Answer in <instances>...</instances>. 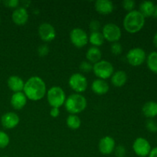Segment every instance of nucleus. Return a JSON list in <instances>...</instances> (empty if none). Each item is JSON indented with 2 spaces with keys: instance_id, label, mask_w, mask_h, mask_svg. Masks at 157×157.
<instances>
[{
  "instance_id": "nucleus-1",
  "label": "nucleus",
  "mask_w": 157,
  "mask_h": 157,
  "mask_svg": "<svg viewBox=\"0 0 157 157\" xmlns=\"http://www.w3.org/2000/svg\"><path fill=\"white\" fill-rule=\"evenodd\" d=\"M23 91L26 98L31 101H39L45 95V83L39 77H32L25 83Z\"/></svg>"
},
{
  "instance_id": "nucleus-2",
  "label": "nucleus",
  "mask_w": 157,
  "mask_h": 157,
  "mask_svg": "<svg viewBox=\"0 0 157 157\" xmlns=\"http://www.w3.org/2000/svg\"><path fill=\"white\" fill-rule=\"evenodd\" d=\"M145 24V17L137 10H133L126 15L124 19V27L130 33L140 32Z\"/></svg>"
},
{
  "instance_id": "nucleus-3",
  "label": "nucleus",
  "mask_w": 157,
  "mask_h": 157,
  "mask_svg": "<svg viewBox=\"0 0 157 157\" xmlns=\"http://www.w3.org/2000/svg\"><path fill=\"white\" fill-rule=\"evenodd\" d=\"M65 108L71 114L81 113L87 107V100L80 94H73L66 99Z\"/></svg>"
},
{
  "instance_id": "nucleus-4",
  "label": "nucleus",
  "mask_w": 157,
  "mask_h": 157,
  "mask_svg": "<svg viewBox=\"0 0 157 157\" xmlns=\"http://www.w3.org/2000/svg\"><path fill=\"white\" fill-rule=\"evenodd\" d=\"M47 100L48 104L52 107L59 108L64 104L66 101V96L64 91L58 86L51 87L47 94Z\"/></svg>"
},
{
  "instance_id": "nucleus-5",
  "label": "nucleus",
  "mask_w": 157,
  "mask_h": 157,
  "mask_svg": "<svg viewBox=\"0 0 157 157\" xmlns=\"http://www.w3.org/2000/svg\"><path fill=\"white\" fill-rule=\"evenodd\" d=\"M93 71L99 79L105 80L113 75V67L111 63L105 60H101L93 66Z\"/></svg>"
},
{
  "instance_id": "nucleus-6",
  "label": "nucleus",
  "mask_w": 157,
  "mask_h": 157,
  "mask_svg": "<svg viewBox=\"0 0 157 157\" xmlns=\"http://www.w3.org/2000/svg\"><path fill=\"white\" fill-rule=\"evenodd\" d=\"M102 34L104 39L113 43L120 40L122 32L117 25L114 23H107L103 28Z\"/></svg>"
},
{
  "instance_id": "nucleus-7",
  "label": "nucleus",
  "mask_w": 157,
  "mask_h": 157,
  "mask_svg": "<svg viewBox=\"0 0 157 157\" xmlns=\"http://www.w3.org/2000/svg\"><path fill=\"white\" fill-rule=\"evenodd\" d=\"M69 85L71 88L78 93L85 91L87 87V78L84 75L79 73H75L72 75L69 78Z\"/></svg>"
},
{
  "instance_id": "nucleus-8",
  "label": "nucleus",
  "mask_w": 157,
  "mask_h": 157,
  "mask_svg": "<svg viewBox=\"0 0 157 157\" xmlns=\"http://www.w3.org/2000/svg\"><path fill=\"white\" fill-rule=\"evenodd\" d=\"M70 39L72 44L77 48H83L88 42V36L87 33L80 28L72 29L70 33Z\"/></svg>"
},
{
  "instance_id": "nucleus-9",
  "label": "nucleus",
  "mask_w": 157,
  "mask_h": 157,
  "mask_svg": "<svg viewBox=\"0 0 157 157\" xmlns=\"http://www.w3.org/2000/svg\"><path fill=\"white\" fill-rule=\"evenodd\" d=\"M129 64L133 66L141 65L146 60V52L141 48H134L130 49L127 55Z\"/></svg>"
},
{
  "instance_id": "nucleus-10",
  "label": "nucleus",
  "mask_w": 157,
  "mask_h": 157,
  "mask_svg": "<svg viewBox=\"0 0 157 157\" xmlns=\"http://www.w3.org/2000/svg\"><path fill=\"white\" fill-rule=\"evenodd\" d=\"M133 150L139 157L149 156L151 151V146L149 141L145 138L139 137L133 144Z\"/></svg>"
},
{
  "instance_id": "nucleus-11",
  "label": "nucleus",
  "mask_w": 157,
  "mask_h": 157,
  "mask_svg": "<svg viewBox=\"0 0 157 157\" xmlns=\"http://www.w3.org/2000/svg\"><path fill=\"white\" fill-rule=\"evenodd\" d=\"M38 35L42 41L48 42L55 39L56 32L54 26L48 22H44L40 25L38 28Z\"/></svg>"
},
{
  "instance_id": "nucleus-12",
  "label": "nucleus",
  "mask_w": 157,
  "mask_h": 157,
  "mask_svg": "<svg viewBox=\"0 0 157 157\" xmlns=\"http://www.w3.org/2000/svg\"><path fill=\"white\" fill-rule=\"evenodd\" d=\"M19 117L14 112H8L2 115L1 118V124L6 129H13L19 123Z\"/></svg>"
},
{
  "instance_id": "nucleus-13",
  "label": "nucleus",
  "mask_w": 157,
  "mask_h": 157,
  "mask_svg": "<svg viewBox=\"0 0 157 157\" xmlns=\"http://www.w3.org/2000/svg\"><path fill=\"white\" fill-rule=\"evenodd\" d=\"M99 150L102 154L104 155H110V153L114 151L115 149V140L113 138L110 136H104L102 139H101L99 142Z\"/></svg>"
},
{
  "instance_id": "nucleus-14",
  "label": "nucleus",
  "mask_w": 157,
  "mask_h": 157,
  "mask_svg": "<svg viewBox=\"0 0 157 157\" xmlns=\"http://www.w3.org/2000/svg\"><path fill=\"white\" fill-rule=\"evenodd\" d=\"M12 18L17 25H23L28 21L29 13L25 7H18L12 12Z\"/></svg>"
},
{
  "instance_id": "nucleus-15",
  "label": "nucleus",
  "mask_w": 157,
  "mask_h": 157,
  "mask_svg": "<svg viewBox=\"0 0 157 157\" xmlns=\"http://www.w3.org/2000/svg\"><path fill=\"white\" fill-rule=\"evenodd\" d=\"M11 105L15 110H21L27 103V98L23 92H16L11 98Z\"/></svg>"
},
{
  "instance_id": "nucleus-16",
  "label": "nucleus",
  "mask_w": 157,
  "mask_h": 157,
  "mask_svg": "<svg viewBox=\"0 0 157 157\" xmlns=\"http://www.w3.org/2000/svg\"><path fill=\"white\" fill-rule=\"evenodd\" d=\"M94 6L97 12L103 15L111 13L114 8L113 2L109 0H98L95 2Z\"/></svg>"
},
{
  "instance_id": "nucleus-17",
  "label": "nucleus",
  "mask_w": 157,
  "mask_h": 157,
  "mask_svg": "<svg viewBox=\"0 0 157 157\" xmlns=\"http://www.w3.org/2000/svg\"><path fill=\"white\" fill-rule=\"evenodd\" d=\"M7 83L9 89L15 92V93H16V92H21L23 89H24L25 82L18 76L13 75V76L9 77Z\"/></svg>"
},
{
  "instance_id": "nucleus-18",
  "label": "nucleus",
  "mask_w": 157,
  "mask_h": 157,
  "mask_svg": "<svg viewBox=\"0 0 157 157\" xmlns=\"http://www.w3.org/2000/svg\"><path fill=\"white\" fill-rule=\"evenodd\" d=\"M92 90L98 95L105 94L109 90V84L105 80L96 79L93 81L91 85Z\"/></svg>"
},
{
  "instance_id": "nucleus-19",
  "label": "nucleus",
  "mask_w": 157,
  "mask_h": 157,
  "mask_svg": "<svg viewBox=\"0 0 157 157\" xmlns=\"http://www.w3.org/2000/svg\"><path fill=\"white\" fill-rule=\"evenodd\" d=\"M127 81V73L124 71H117L113 74L111 82L113 86L117 87H123Z\"/></svg>"
},
{
  "instance_id": "nucleus-20",
  "label": "nucleus",
  "mask_w": 157,
  "mask_h": 157,
  "mask_svg": "<svg viewBox=\"0 0 157 157\" xmlns=\"http://www.w3.org/2000/svg\"><path fill=\"white\" fill-rule=\"evenodd\" d=\"M143 113L148 118H153L157 116V103L155 101L147 102L142 108Z\"/></svg>"
},
{
  "instance_id": "nucleus-21",
  "label": "nucleus",
  "mask_w": 157,
  "mask_h": 157,
  "mask_svg": "<svg viewBox=\"0 0 157 157\" xmlns=\"http://www.w3.org/2000/svg\"><path fill=\"white\" fill-rule=\"evenodd\" d=\"M101 50L98 47H90L87 50V54H86V58L90 61V63H95L98 62L101 59Z\"/></svg>"
},
{
  "instance_id": "nucleus-22",
  "label": "nucleus",
  "mask_w": 157,
  "mask_h": 157,
  "mask_svg": "<svg viewBox=\"0 0 157 157\" xmlns=\"http://www.w3.org/2000/svg\"><path fill=\"white\" fill-rule=\"evenodd\" d=\"M154 3L150 1H144L140 6L139 12L144 17H150L153 15V9H154Z\"/></svg>"
},
{
  "instance_id": "nucleus-23",
  "label": "nucleus",
  "mask_w": 157,
  "mask_h": 157,
  "mask_svg": "<svg viewBox=\"0 0 157 157\" xmlns=\"http://www.w3.org/2000/svg\"><path fill=\"white\" fill-rule=\"evenodd\" d=\"M88 41H90L94 47H98V46L102 45L103 43H104V35H103V34L100 32H91L90 36L88 37Z\"/></svg>"
},
{
  "instance_id": "nucleus-24",
  "label": "nucleus",
  "mask_w": 157,
  "mask_h": 157,
  "mask_svg": "<svg viewBox=\"0 0 157 157\" xmlns=\"http://www.w3.org/2000/svg\"><path fill=\"white\" fill-rule=\"evenodd\" d=\"M67 127L71 130H77L81 127V119L76 114H70L66 120Z\"/></svg>"
},
{
  "instance_id": "nucleus-25",
  "label": "nucleus",
  "mask_w": 157,
  "mask_h": 157,
  "mask_svg": "<svg viewBox=\"0 0 157 157\" xmlns=\"http://www.w3.org/2000/svg\"><path fill=\"white\" fill-rule=\"evenodd\" d=\"M147 66L153 73L157 74V52H153L147 57Z\"/></svg>"
},
{
  "instance_id": "nucleus-26",
  "label": "nucleus",
  "mask_w": 157,
  "mask_h": 157,
  "mask_svg": "<svg viewBox=\"0 0 157 157\" xmlns=\"http://www.w3.org/2000/svg\"><path fill=\"white\" fill-rule=\"evenodd\" d=\"M9 141H10V139L7 133L0 130V149L6 148L9 145Z\"/></svg>"
},
{
  "instance_id": "nucleus-27",
  "label": "nucleus",
  "mask_w": 157,
  "mask_h": 157,
  "mask_svg": "<svg viewBox=\"0 0 157 157\" xmlns=\"http://www.w3.org/2000/svg\"><path fill=\"white\" fill-rule=\"evenodd\" d=\"M110 50H111V52L114 55H119L120 54L122 53V45H121L119 42H117H117H113V44H111Z\"/></svg>"
},
{
  "instance_id": "nucleus-28",
  "label": "nucleus",
  "mask_w": 157,
  "mask_h": 157,
  "mask_svg": "<svg viewBox=\"0 0 157 157\" xmlns=\"http://www.w3.org/2000/svg\"><path fill=\"white\" fill-rule=\"evenodd\" d=\"M135 5H136V2L133 0H124L122 2V6L124 9L127 11H129V12H131L133 10Z\"/></svg>"
},
{
  "instance_id": "nucleus-29",
  "label": "nucleus",
  "mask_w": 157,
  "mask_h": 157,
  "mask_svg": "<svg viewBox=\"0 0 157 157\" xmlns=\"http://www.w3.org/2000/svg\"><path fill=\"white\" fill-rule=\"evenodd\" d=\"M146 127L149 131L152 132V133L157 132V123L153 120L150 119L147 121L146 123Z\"/></svg>"
},
{
  "instance_id": "nucleus-30",
  "label": "nucleus",
  "mask_w": 157,
  "mask_h": 157,
  "mask_svg": "<svg viewBox=\"0 0 157 157\" xmlns=\"http://www.w3.org/2000/svg\"><path fill=\"white\" fill-rule=\"evenodd\" d=\"M80 69L82 72H90L93 70V65L91 64V63L87 62V61H82L80 64Z\"/></svg>"
},
{
  "instance_id": "nucleus-31",
  "label": "nucleus",
  "mask_w": 157,
  "mask_h": 157,
  "mask_svg": "<svg viewBox=\"0 0 157 157\" xmlns=\"http://www.w3.org/2000/svg\"><path fill=\"white\" fill-rule=\"evenodd\" d=\"M89 29L91 31V32H99L101 29V23L98 20H92L89 24Z\"/></svg>"
},
{
  "instance_id": "nucleus-32",
  "label": "nucleus",
  "mask_w": 157,
  "mask_h": 157,
  "mask_svg": "<svg viewBox=\"0 0 157 157\" xmlns=\"http://www.w3.org/2000/svg\"><path fill=\"white\" fill-rule=\"evenodd\" d=\"M49 52V47L47 44H41L38 47V55L41 57H44L48 54Z\"/></svg>"
},
{
  "instance_id": "nucleus-33",
  "label": "nucleus",
  "mask_w": 157,
  "mask_h": 157,
  "mask_svg": "<svg viewBox=\"0 0 157 157\" xmlns=\"http://www.w3.org/2000/svg\"><path fill=\"white\" fill-rule=\"evenodd\" d=\"M115 155L117 157H124L126 153V149L124 146H118L114 149Z\"/></svg>"
},
{
  "instance_id": "nucleus-34",
  "label": "nucleus",
  "mask_w": 157,
  "mask_h": 157,
  "mask_svg": "<svg viewBox=\"0 0 157 157\" xmlns=\"http://www.w3.org/2000/svg\"><path fill=\"white\" fill-rule=\"evenodd\" d=\"M5 6L9 8H18L19 5V1L18 0H6L3 2Z\"/></svg>"
},
{
  "instance_id": "nucleus-35",
  "label": "nucleus",
  "mask_w": 157,
  "mask_h": 157,
  "mask_svg": "<svg viewBox=\"0 0 157 157\" xmlns=\"http://www.w3.org/2000/svg\"><path fill=\"white\" fill-rule=\"evenodd\" d=\"M50 114L52 117H58L60 114L59 108H56V107H52L51 110Z\"/></svg>"
},
{
  "instance_id": "nucleus-36",
  "label": "nucleus",
  "mask_w": 157,
  "mask_h": 157,
  "mask_svg": "<svg viewBox=\"0 0 157 157\" xmlns=\"http://www.w3.org/2000/svg\"><path fill=\"white\" fill-rule=\"evenodd\" d=\"M149 157H157V147L151 149V151L149 154Z\"/></svg>"
},
{
  "instance_id": "nucleus-37",
  "label": "nucleus",
  "mask_w": 157,
  "mask_h": 157,
  "mask_svg": "<svg viewBox=\"0 0 157 157\" xmlns=\"http://www.w3.org/2000/svg\"><path fill=\"white\" fill-rule=\"evenodd\" d=\"M153 17L154 18H157V5H155L154 6V9H153Z\"/></svg>"
},
{
  "instance_id": "nucleus-38",
  "label": "nucleus",
  "mask_w": 157,
  "mask_h": 157,
  "mask_svg": "<svg viewBox=\"0 0 157 157\" xmlns=\"http://www.w3.org/2000/svg\"><path fill=\"white\" fill-rule=\"evenodd\" d=\"M153 44L157 48V32L155 34L154 37H153Z\"/></svg>"
},
{
  "instance_id": "nucleus-39",
  "label": "nucleus",
  "mask_w": 157,
  "mask_h": 157,
  "mask_svg": "<svg viewBox=\"0 0 157 157\" xmlns=\"http://www.w3.org/2000/svg\"><path fill=\"white\" fill-rule=\"evenodd\" d=\"M2 157H9V156H2Z\"/></svg>"
},
{
  "instance_id": "nucleus-40",
  "label": "nucleus",
  "mask_w": 157,
  "mask_h": 157,
  "mask_svg": "<svg viewBox=\"0 0 157 157\" xmlns=\"http://www.w3.org/2000/svg\"><path fill=\"white\" fill-rule=\"evenodd\" d=\"M142 157H146V156H142Z\"/></svg>"
}]
</instances>
